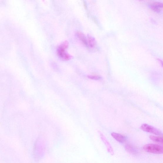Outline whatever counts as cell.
Listing matches in <instances>:
<instances>
[{
	"mask_svg": "<svg viewBox=\"0 0 163 163\" xmlns=\"http://www.w3.org/2000/svg\"><path fill=\"white\" fill-rule=\"evenodd\" d=\"M143 149L147 152L156 154L163 153L162 146L153 144H148L143 146Z\"/></svg>",
	"mask_w": 163,
	"mask_h": 163,
	"instance_id": "6da1fadb",
	"label": "cell"
},
{
	"mask_svg": "<svg viewBox=\"0 0 163 163\" xmlns=\"http://www.w3.org/2000/svg\"><path fill=\"white\" fill-rule=\"evenodd\" d=\"M77 35L79 38L80 39L85 45H87V38L84 33L81 32H78Z\"/></svg>",
	"mask_w": 163,
	"mask_h": 163,
	"instance_id": "ba28073f",
	"label": "cell"
},
{
	"mask_svg": "<svg viewBox=\"0 0 163 163\" xmlns=\"http://www.w3.org/2000/svg\"><path fill=\"white\" fill-rule=\"evenodd\" d=\"M149 6L151 9L157 13H160L162 10L161 9L158 8V7L153 5L151 4L149 5Z\"/></svg>",
	"mask_w": 163,
	"mask_h": 163,
	"instance_id": "30bf717a",
	"label": "cell"
},
{
	"mask_svg": "<svg viewBox=\"0 0 163 163\" xmlns=\"http://www.w3.org/2000/svg\"><path fill=\"white\" fill-rule=\"evenodd\" d=\"M141 129L142 131L149 132V133L154 134L157 135H162V132L158 129L152 126L146 124H144L142 125L141 127Z\"/></svg>",
	"mask_w": 163,
	"mask_h": 163,
	"instance_id": "3957f363",
	"label": "cell"
},
{
	"mask_svg": "<svg viewBox=\"0 0 163 163\" xmlns=\"http://www.w3.org/2000/svg\"><path fill=\"white\" fill-rule=\"evenodd\" d=\"M100 135L101 138L102 140V141L105 144L106 147H107L108 151L112 155H113L114 154V151L113 149L112 148V147L110 144L107 141V140L105 137V136L102 133H100Z\"/></svg>",
	"mask_w": 163,
	"mask_h": 163,
	"instance_id": "277c9868",
	"label": "cell"
},
{
	"mask_svg": "<svg viewBox=\"0 0 163 163\" xmlns=\"http://www.w3.org/2000/svg\"><path fill=\"white\" fill-rule=\"evenodd\" d=\"M149 138L151 140L155 142L163 144V138L160 136L151 135Z\"/></svg>",
	"mask_w": 163,
	"mask_h": 163,
	"instance_id": "52a82bcc",
	"label": "cell"
},
{
	"mask_svg": "<svg viewBox=\"0 0 163 163\" xmlns=\"http://www.w3.org/2000/svg\"><path fill=\"white\" fill-rule=\"evenodd\" d=\"M68 43L67 41H64L58 47V55L62 59L68 60L71 58L70 56L65 52L66 49L68 48Z\"/></svg>",
	"mask_w": 163,
	"mask_h": 163,
	"instance_id": "7a4b0ae2",
	"label": "cell"
},
{
	"mask_svg": "<svg viewBox=\"0 0 163 163\" xmlns=\"http://www.w3.org/2000/svg\"><path fill=\"white\" fill-rule=\"evenodd\" d=\"M111 135L116 141L120 143H123L126 141V137L122 135L113 132L111 133Z\"/></svg>",
	"mask_w": 163,
	"mask_h": 163,
	"instance_id": "5b68a950",
	"label": "cell"
},
{
	"mask_svg": "<svg viewBox=\"0 0 163 163\" xmlns=\"http://www.w3.org/2000/svg\"><path fill=\"white\" fill-rule=\"evenodd\" d=\"M157 60L159 62H160V63H161L162 64V61L161 60H160V59H158Z\"/></svg>",
	"mask_w": 163,
	"mask_h": 163,
	"instance_id": "4fadbf2b",
	"label": "cell"
},
{
	"mask_svg": "<svg viewBox=\"0 0 163 163\" xmlns=\"http://www.w3.org/2000/svg\"><path fill=\"white\" fill-rule=\"evenodd\" d=\"M96 41L93 37L89 36L87 38V46L90 48H93L95 46Z\"/></svg>",
	"mask_w": 163,
	"mask_h": 163,
	"instance_id": "8992f818",
	"label": "cell"
},
{
	"mask_svg": "<svg viewBox=\"0 0 163 163\" xmlns=\"http://www.w3.org/2000/svg\"><path fill=\"white\" fill-rule=\"evenodd\" d=\"M152 4L154 5L155 6H156L158 8L162 9L163 7V4L161 2H154L152 3H151Z\"/></svg>",
	"mask_w": 163,
	"mask_h": 163,
	"instance_id": "8fae6325",
	"label": "cell"
},
{
	"mask_svg": "<svg viewBox=\"0 0 163 163\" xmlns=\"http://www.w3.org/2000/svg\"><path fill=\"white\" fill-rule=\"evenodd\" d=\"M88 77L90 79L94 80H100L101 78L99 76L92 75H88Z\"/></svg>",
	"mask_w": 163,
	"mask_h": 163,
	"instance_id": "7c38bea8",
	"label": "cell"
},
{
	"mask_svg": "<svg viewBox=\"0 0 163 163\" xmlns=\"http://www.w3.org/2000/svg\"><path fill=\"white\" fill-rule=\"evenodd\" d=\"M126 149L127 150L131 153H136V151L134 148L130 145H127L126 146Z\"/></svg>",
	"mask_w": 163,
	"mask_h": 163,
	"instance_id": "9c48e42d",
	"label": "cell"
}]
</instances>
